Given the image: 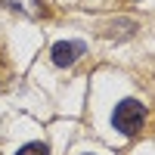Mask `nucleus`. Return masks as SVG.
<instances>
[{"instance_id": "5", "label": "nucleus", "mask_w": 155, "mask_h": 155, "mask_svg": "<svg viewBox=\"0 0 155 155\" xmlns=\"http://www.w3.org/2000/svg\"><path fill=\"white\" fill-rule=\"evenodd\" d=\"M16 155H50V146L47 143H28V146H22Z\"/></svg>"}, {"instance_id": "1", "label": "nucleus", "mask_w": 155, "mask_h": 155, "mask_svg": "<svg viewBox=\"0 0 155 155\" xmlns=\"http://www.w3.org/2000/svg\"><path fill=\"white\" fill-rule=\"evenodd\" d=\"M143 121H146V109H143V102H137V99L118 102V109L112 115V124L118 127L124 137H137L143 130Z\"/></svg>"}, {"instance_id": "3", "label": "nucleus", "mask_w": 155, "mask_h": 155, "mask_svg": "<svg viewBox=\"0 0 155 155\" xmlns=\"http://www.w3.org/2000/svg\"><path fill=\"white\" fill-rule=\"evenodd\" d=\"M134 31H137V22H134V19H112V22H106V25L99 28L102 37H115V41L134 37Z\"/></svg>"}, {"instance_id": "4", "label": "nucleus", "mask_w": 155, "mask_h": 155, "mask_svg": "<svg viewBox=\"0 0 155 155\" xmlns=\"http://www.w3.org/2000/svg\"><path fill=\"white\" fill-rule=\"evenodd\" d=\"M3 3H6L9 9H22V12H28V16H37V12H41V9L34 6L37 0H3Z\"/></svg>"}, {"instance_id": "2", "label": "nucleus", "mask_w": 155, "mask_h": 155, "mask_svg": "<svg viewBox=\"0 0 155 155\" xmlns=\"http://www.w3.org/2000/svg\"><path fill=\"white\" fill-rule=\"evenodd\" d=\"M84 50H87L84 41H59V44H53V53H50V59H53V65L68 68V65H74V62L84 56Z\"/></svg>"}]
</instances>
